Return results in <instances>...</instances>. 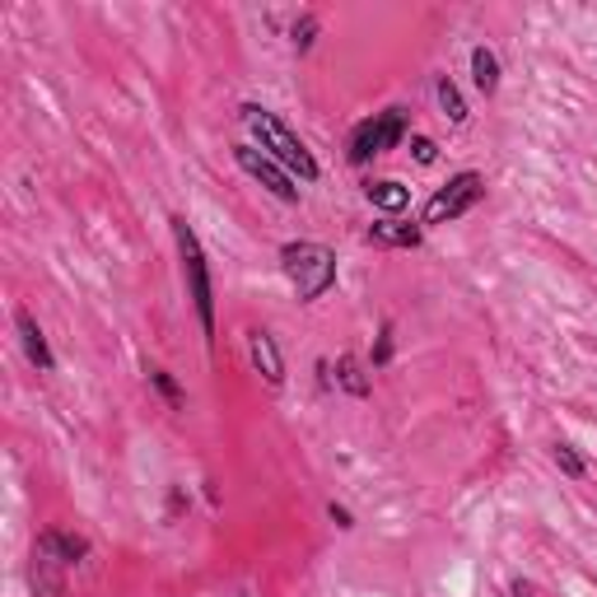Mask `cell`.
Instances as JSON below:
<instances>
[{"instance_id":"cell-1","label":"cell","mask_w":597,"mask_h":597,"mask_svg":"<svg viewBox=\"0 0 597 597\" xmlns=\"http://www.w3.org/2000/svg\"><path fill=\"white\" fill-rule=\"evenodd\" d=\"M239 117H243V127L253 131V145L266 150L280 168H290L298 182H318L322 178V168L318 160H313V150L298 140V131H290L285 122H280L271 107H262V103H243L239 107Z\"/></svg>"},{"instance_id":"cell-2","label":"cell","mask_w":597,"mask_h":597,"mask_svg":"<svg viewBox=\"0 0 597 597\" xmlns=\"http://www.w3.org/2000/svg\"><path fill=\"white\" fill-rule=\"evenodd\" d=\"M168 225H173V243H178L182 280H187V294H192L201 336H206V345H215V280H211V257H206V247H201L196 229L187 225V215H173Z\"/></svg>"},{"instance_id":"cell-3","label":"cell","mask_w":597,"mask_h":597,"mask_svg":"<svg viewBox=\"0 0 597 597\" xmlns=\"http://www.w3.org/2000/svg\"><path fill=\"white\" fill-rule=\"evenodd\" d=\"M280 271H285V280L304 304H318V298L336 285V253L313 239H290L280 247Z\"/></svg>"},{"instance_id":"cell-4","label":"cell","mask_w":597,"mask_h":597,"mask_svg":"<svg viewBox=\"0 0 597 597\" xmlns=\"http://www.w3.org/2000/svg\"><path fill=\"white\" fill-rule=\"evenodd\" d=\"M406 131H411V113H406V107H383V113L355 122L351 140H345V160H351L355 168H365L369 160L397 150L402 140H406Z\"/></svg>"},{"instance_id":"cell-5","label":"cell","mask_w":597,"mask_h":597,"mask_svg":"<svg viewBox=\"0 0 597 597\" xmlns=\"http://www.w3.org/2000/svg\"><path fill=\"white\" fill-rule=\"evenodd\" d=\"M485 196V178L477 168H462V173H453V178L439 187V192L425 201V229L434 225H453V219H462L477 201Z\"/></svg>"},{"instance_id":"cell-6","label":"cell","mask_w":597,"mask_h":597,"mask_svg":"<svg viewBox=\"0 0 597 597\" xmlns=\"http://www.w3.org/2000/svg\"><path fill=\"white\" fill-rule=\"evenodd\" d=\"M233 164H239L247 178L262 182L266 192H271L276 201H285V206H298V187H294V173L290 168H280L271 154L257 150L253 140H243V145H233Z\"/></svg>"},{"instance_id":"cell-7","label":"cell","mask_w":597,"mask_h":597,"mask_svg":"<svg viewBox=\"0 0 597 597\" xmlns=\"http://www.w3.org/2000/svg\"><path fill=\"white\" fill-rule=\"evenodd\" d=\"M89 537H80V532H66V528H42L38 542H34V556L61 564V570H75V564L89 560Z\"/></svg>"},{"instance_id":"cell-8","label":"cell","mask_w":597,"mask_h":597,"mask_svg":"<svg viewBox=\"0 0 597 597\" xmlns=\"http://www.w3.org/2000/svg\"><path fill=\"white\" fill-rule=\"evenodd\" d=\"M247 359H253V369L262 373L271 392L285 388V355H280V345L266 327H253V332H247Z\"/></svg>"},{"instance_id":"cell-9","label":"cell","mask_w":597,"mask_h":597,"mask_svg":"<svg viewBox=\"0 0 597 597\" xmlns=\"http://www.w3.org/2000/svg\"><path fill=\"white\" fill-rule=\"evenodd\" d=\"M14 332H20V345H24V359L34 365L38 373H52L56 369V355H52V345H47V336H42V327H38V318L28 308H20L14 313Z\"/></svg>"},{"instance_id":"cell-10","label":"cell","mask_w":597,"mask_h":597,"mask_svg":"<svg viewBox=\"0 0 597 597\" xmlns=\"http://www.w3.org/2000/svg\"><path fill=\"white\" fill-rule=\"evenodd\" d=\"M420 239H425V225H406V219L397 215V219H379V225H369L365 229V243H373V247H420Z\"/></svg>"},{"instance_id":"cell-11","label":"cell","mask_w":597,"mask_h":597,"mask_svg":"<svg viewBox=\"0 0 597 597\" xmlns=\"http://www.w3.org/2000/svg\"><path fill=\"white\" fill-rule=\"evenodd\" d=\"M365 201L373 211H383L388 219H397L406 206H411V187L397 182V178H373V182H365Z\"/></svg>"},{"instance_id":"cell-12","label":"cell","mask_w":597,"mask_h":597,"mask_svg":"<svg viewBox=\"0 0 597 597\" xmlns=\"http://www.w3.org/2000/svg\"><path fill=\"white\" fill-rule=\"evenodd\" d=\"M499 80H505V75H499V56L491 52V47H471V85H477L485 99H495L499 93Z\"/></svg>"},{"instance_id":"cell-13","label":"cell","mask_w":597,"mask_h":597,"mask_svg":"<svg viewBox=\"0 0 597 597\" xmlns=\"http://www.w3.org/2000/svg\"><path fill=\"white\" fill-rule=\"evenodd\" d=\"M369 373H373V369H365L355 355H341V359H336V388H345L351 397H369V392H373Z\"/></svg>"},{"instance_id":"cell-14","label":"cell","mask_w":597,"mask_h":597,"mask_svg":"<svg viewBox=\"0 0 597 597\" xmlns=\"http://www.w3.org/2000/svg\"><path fill=\"white\" fill-rule=\"evenodd\" d=\"M434 99H439V113H444L453 127H467V117H471L467 113V99H462V89L453 85L448 75H439V80H434Z\"/></svg>"},{"instance_id":"cell-15","label":"cell","mask_w":597,"mask_h":597,"mask_svg":"<svg viewBox=\"0 0 597 597\" xmlns=\"http://www.w3.org/2000/svg\"><path fill=\"white\" fill-rule=\"evenodd\" d=\"M551 462L560 467V477H570V481H584L588 477L584 453H579L574 444H564V439H556V444H551Z\"/></svg>"},{"instance_id":"cell-16","label":"cell","mask_w":597,"mask_h":597,"mask_svg":"<svg viewBox=\"0 0 597 597\" xmlns=\"http://www.w3.org/2000/svg\"><path fill=\"white\" fill-rule=\"evenodd\" d=\"M145 379H150V388H154V392H160V397L168 402V411H182V406H187L182 388H178V379H173L168 369H160V365H145Z\"/></svg>"},{"instance_id":"cell-17","label":"cell","mask_w":597,"mask_h":597,"mask_svg":"<svg viewBox=\"0 0 597 597\" xmlns=\"http://www.w3.org/2000/svg\"><path fill=\"white\" fill-rule=\"evenodd\" d=\"M318 34H322L318 14L304 10V14H298V20L290 24V42H294V52H313V42H318Z\"/></svg>"},{"instance_id":"cell-18","label":"cell","mask_w":597,"mask_h":597,"mask_svg":"<svg viewBox=\"0 0 597 597\" xmlns=\"http://www.w3.org/2000/svg\"><path fill=\"white\" fill-rule=\"evenodd\" d=\"M392 355H397V341H392V322H383L379 341H373V355H369V369H388Z\"/></svg>"},{"instance_id":"cell-19","label":"cell","mask_w":597,"mask_h":597,"mask_svg":"<svg viewBox=\"0 0 597 597\" xmlns=\"http://www.w3.org/2000/svg\"><path fill=\"white\" fill-rule=\"evenodd\" d=\"M411 160H416V164H425V168L439 164V145H434L430 136H411Z\"/></svg>"},{"instance_id":"cell-20","label":"cell","mask_w":597,"mask_h":597,"mask_svg":"<svg viewBox=\"0 0 597 597\" xmlns=\"http://www.w3.org/2000/svg\"><path fill=\"white\" fill-rule=\"evenodd\" d=\"M327 518H332V523H336L341 532H351V528H355V518H351V509H345V505H336V499H332V505H327Z\"/></svg>"},{"instance_id":"cell-21","label":"cell","mask_w":597,"mask_h":597,"mask_svg":"<svg viewBox=\"0 0 597 597\" xmlns=\"http://www.w3.org/2000/svg\"><path fill=\"white\" fill-rule=\"evenodd\" d=\"M509 593H513V597H532V584H528V579H513Z\"/></svg>"},{"instance_id":"cell-22","label":"cell","mask_w":597,"mask_h":597,"mask_svg":"<svg viewBox=\"0 0 597 597\" xmlns=\"http://www.w3.org/2000/svg\"><path fill=\"white\" fill-rule=\"evenodd\" d=\"M239 597H253V593H239Z\"/></svg>"}]
</instances>
